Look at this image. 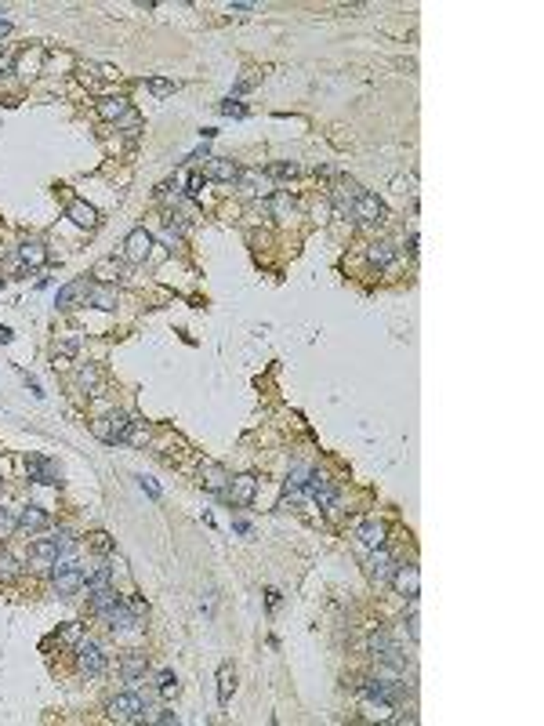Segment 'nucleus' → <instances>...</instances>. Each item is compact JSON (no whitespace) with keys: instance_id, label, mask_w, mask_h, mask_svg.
<instances>
[{"instance_id":"nucleus-1","label":"nucleus","mask_w":544,"mask_h":726,"mask_svg":"<svg viewBox=\"0 0 544 726\" xmlns=\"http://www.w3.org/2000/svg\"><path fill=\"white\" fill-rule=\"evenodd\" d=\"M131 414H123V410H113L109 418H99V422H91V432L106 439V444H127V432H131Z\"/></svg>"},{"instance_id":"nucleus-2","label":"nucleus","mask_w":544,"mask_h":726,"mask_svg":"<svg viewBox=\"0 0 544 726\" xmlns=\"http://www.w3.org/2000/svg\"><path fill=\"white\" fill-rule=\"evenodd\" d=\"M51 585L58 595H77L84 588V566L77 563H55L51 566Z\"/></svg>"},{"instance_id":"nucleus-3","label":"nucleus","mask_w":544,"mask_h":726,"mask_svg":"<svg viewBox=\"0 0 544 726\" xmlns=\"http://www.w3.org/2000/svg\"><path fill=\"white\" fill-rule=\"evenodd\" d=\"M109 719L116 722H142L145 719V701L138 693H116L109 701Z\"/></svg>"},{"instance_id":"nucleus-4","label":"nucleus","mask_w":544,"mask_h":726,"mask_svg":"<svg viewBox=\"0 0 544 726\" xmlns=\"http://www.w3.org/2000/svg\"><path fill=\"white\" fill-rule=\"evenodd\" d=\"M73 650H77V669L84 676H102L106 672V650L94 639H80Z\"/></svg>"},{"instance_id":"nucleus-5","label":"nucleus","mask_w":544,"mask_h":726,"mask_svg":"<svg viewBox=\"0 0 544 726\" xmlns=\"http://www.w3.org/2000/svg\"><path fill=\"white\" fill-rule=\"evenodd\" d=\"M392 588L396 595H406L410 603H418V592H421V574H418V566L413 563H396V571H392Z\"/></svg>"},{"instance_id":"nucleus-6","label":"nucleus","mask_w":544,"mask_h":726,"mask_svg":"<svg viewBox=\"0 0 544 726\" xmlns=\"http://www.w3.org/2000/svg\"><path fill=\"white\" fill-rule=\"evenodd\" d=\"M26 468H29V480H33V483H48V487L62 483V465L51 461V458L33 454V458H26Z\"/></svg>"},{"instance_id":"nucleus-7","label":"nucleus","mask_w":544,"mask_h":726,"mask_svg":"<svg viewBox=\"0 0 544 726\" xmlns=\"http://www.w3.org/2000/svg\"><path fill=\"white\" fill-rule=\"evenodd\" d=\"M196 476H200V487H204L207 494H221V497H226V490H229V472H226V465L204 461Z\"/></svg>"},{"instance_id":"nucleus-8","label":"nucleus","mask_w":544,"mask_h":726,"mask_svg":"<svg viewBox=\"0 0 544 726\" xmlns=\"http://www.w3.org/2000/svg\"><path fill=\"white\" fill-rule=\"evenodd\" d=\"M152 255V236L145 229H135L131 236L123 240V262L131 265H145V258Z\"/></svg>"},{"instance_id":"nucleus-9","label":"nucleus","mask_w":544,"mask_h":726,"mask_svg":"<svg viewBox=\"0 0 544 726\" xmlns=\"http://www.w3.org/2000/svg\"><path fill=\"white\" fill-rule=\"evenodd\" d=\"M392 571H396L392 552H389L385 545H381V549H370V556H367V578H370V581H389Z\"/></svg>"},{"instance_id":"nucleus-10","label":"nucleus","mask_w":544,"mask_h":726,"mask_svg":"<svg viewBox=\"0 0 544 726\" xmlns=\"http://www.w3.org/2000/svg\"><path fill=\"white\" fill-rule=\"evenodd\" d=\"M352 214H356L363 226H374V222H381V218H385V204H381L374 193H360L356 204H352Z\"/></svg>"},{"instance_id":"nucleus-11","label":"nucleus","mask_w":544,"mask_h":726,"mask_svg":"<svg viewBox=\"0 0 544 726\" xmlns=\"http://www.w3.org/2000/svg\"><path fill=\"white\" fill-rule=\"evenodd\" d=\"M87 287H91V280H87V276L70 280L66 287H58L55 305H58V309H77V302H84V305H87Z\"/></svg>"},{"instance_id":"nucleus-12","label":"nucleus","mask_w":544,"mask_h":726,"mask_svg":"<svg viewBox=\"0 0 544 726\" xmlns=\"http://www.w3.org/2000/svg\"><path fill=\"white\" fill-rule=\"evenodd\" d=\"M149 672V654L145 650H123V657H120V676L127 679V683H135V679H142Z\"/></svg>"},{"instance_id":"nucleus-13","label":"nucleus","mask_w":544,"mask_h":726,"mask_svg":"<svg viewBox=\"0 0 544 726\" xmlns=\"http://www.w3.org/2000/svg\"><path fill=\"white\" fill-rule=\"evenodd\" d=\"M254 494H258V480H254L250 472H243V476L229 480V490H226V497H229L233 505H250V501H254Z\"/></svg>"},{"instance_id":"nucleus-14","label":"nucleus","mask_w":544,"mask_h":726,"mask_svg":"<svg viewBox=\"0 0 544 726\" xmlns=\"http://www.w3.org/2000/svg\"><path fill=\"white\" fill-rule=\"evenodd\" d=\"M305 490H309V497L312 501H319L327 509V505H334L338 501V494H334V487H331V480L323 476V472H309V480H305Z\"/></svg>"},{"instance_id":"nucleus-15","label":"nucleus","mask_w":544,"mask_h":726,"mask_svg":"<svg viewBox=\"0 0 544 726\" xmlns=\"http://www.w3.org/2000/svg\"><path fill=\"white\" fill-rule=\"evenodd\" d=\"M356 538H360L363 549H381V545H385V538H389V523H385V519H367V523L356 530Z\"/></svg>"},{"instance_id":"nucleus-16","label":"nucleus","mask_w":544,"mask_h":726,"mask_svg":"<svg viewBox=\"0 0 544 726\" xmlns=\"http://www.w3.org/2000/svg\"><path fill=\"white\" fill-rule=\"evenodd\" d=\"M204 178H211V182H236L240 178V164L226 160V156H211L207 167H204Z\"/></svg>"},{"instance_id":"nucleus-17","label":"nucleus","mask_w":544,"mask_h":726,"mask_svg":"<svg viewBox=\"0 0 544 726\" xmlns=\"http://www.w3.org/2000/svg\"><path fill=\"white\" fill-rule=\"evenodd\" d=\"M116 283H99V280H91V287H87V305L94 309H116Z\"/></svg>"},{"instance_id":"nucleus-18","label":"nucleus","mask_w":544,"mask_h":726,"mask_svg":"<svg viewBox=\"0 0 544 726\" xmlns=\"http://www.w3.org/2000/svg\"><path fill=\"white\" fill-rule=\"evenodd\" d=\"M66 218L73 226H80V229H94V226H99V211H94L91 204H84V200H70Z\"/></svg>"},{"instance_id":"nucleus-19","label":"nucleus","mask_w":544,"mask_h":726,"mask_svg":"<svg viewBox=\"0 0 544 726\" xmlns=\"http://www.w3.org/2000/svg\"><path fill=\"white\" fill-rule=\"evenodd\" d=\"M48 512L44 509H37V505H26V509L18 512V530H26V534H40V530H48Z\"/></svg>"},{"instance_id":"nucleus-20","label":"nucleus","mask_w":544,"mask_h":726,"mask_svg":"<svg viewBox=\"0 0 544 726\" xmlns=\"http://www.w3.org/2000/svg\"><path fill=\"white\" fill-rule=\"evenodd\" d=\"M29 556H33V566H40V571L55 566V563H58V545H55V538H40V541H33Z\"/></svg>"},{"instance_id":"nucleus-21","label":"nucleus","mask_w":544,"mask_h":726,"mask_svg":"<svg viewBox=\"0 0 544 726\" xmlns=\"http://www.w3.org/2000/svg\"><path fill=\"white\" fill-rule=\"evenodd\" d=\"M127 109L131 106H127V99H120V94H106V99H99V106H94V113H99L102 120H109V123H116Z\"/></svg>"},{"instance_id":"nucleus-22","label":"nucleus","mask_w":544,"mask_h":726,"mask_svg":"<svg viewBox=\"0 0 544 726\" xmlns=\"http://www.w3.org/2000/svg\"><path fill=\"white\" fill-rule=\"evenodd\" d=\"M91 276L99 280V283H116L123 276V262L120 258H99L91 265Z\"/></svg>"},{"instance_id":"nucleus-23","label":"nucleus","mask_w":544,"mask_h":726,"mask_svg":"<svg viewBox=\"0 0 544 726\" xmlns=\"http://www.w3.org/2000/svg\"><path fill=\"white\" fill-rule=\"evenodd\" d=\"M360 193H363V189L352 182V178H338V185H334V204H338V211H352V204H356Z\"/></svg>"},{"instance_id":"nucleus-24","label":"nucleus","mask_w":544,"mask_h":726,"mask_svg":"<svg viewBox=\"0 0 544 726\" xmlns=\"http://www.w3.org/2000/svg\"><path fill=\"white\" fill-rule=\"evenodd\" d=\"M367 262H370L374 269H389V265L396 262V247H392V243H385V240L370 243V247H367Z\"/></svg>"},{"instance_id":"nucleus-25","label":"nucleus","mask_w":544,"mask_h":726,"mask_svg":"<svg viewBox=\"0 0 544 726\" xmlns=\"http://www.w3.org/2000/svg\"><path fill=\"white\" fill-rule=\"evenodd\" d=\"M265 211L276 218V222H287V218L294 214V197H291V193H272V200L265 204Z\"/></svg>"},{"instance_id":"nucleus-26","label":"nucleus","mask_w":544,"mask_h":726,"mask_svg":"<svg viewBox=\"0 0 544 726\" xmlns=\"http://www.w3.org/2000/svg\"><path fill=\"white\" fill-rule=\"evenodd\" d=\"M87 595H91V610L99 614V617H102V614H106L109 607H116L120 599H123V595H120V592H116L113 585H109V588H99V592H87Z\"/></svg>"},{"instance_id":"nucleus-27","label":"nucleus","mask_w":544,"mask_h":726,"mask_svg":"<svg viewBox=\"0 0 544 726\" xmlns=\"http://www.w3.org/2000/svg\"><path fill=\"white\" fill-rule=\"evenodd\" d=\"M233 686H236V672H233V665L226 661V665L218 669V705H229Z\"/></svg>"},{"instance_id":"nucleus-28","label":"nucleus","mask_w":544,"mask_h":726,"mask_svg":"<svg viewBox=\"0 0 544 726\" xmlns=\"http://www.w3.org/2000/svg\"><path fill=\"white\" fill-rule=\"evenodd\" d=\"M113 585V566H99V571H84V588L87 592H99V588H109Z\"/></svg>"},{"instance_id":"nucleus-29","label":"nucleus","mask_w":544,"mask_h":726,"mask_svg":"<svg viewBox=\"0 0 544 726\" xmlns=\"http://www.w3.org/2000/svg\"><path fill=\"white\" fill-rule=\"evenodd\" d=\"M18 262H22V265H44V262H48L44 243H37V240H33V243H22V247H18Z\"/></svg>"},{"instance_id":"nucleus-30","label":"nucleus","mask_w":544,"mask_h":726,"mask_svg":"<svg viewBox=\"0 0 544 726\" xmlns=\"http://www.w3.org/2000/svg\"><path fill=\"white\" fill-rule=\"evenodd\" d=\"M22 574V563L11 552H0V581H15Z\"/></svg>"},{"instance_id":"nucleus-31","label":"nucleus","mask_w":544,"mask_h":726,"mask_svg":"<svg viewBox=\"0 0 544 726\" xmlns=\"http://www.w3.org/2000/svg\"><path fill=\"white\" fill-rule=\"evenodd\" d=\"M15 530H18V516H15V509H4V505H0V541L11 538Z\"/></svg>"},{"instance_id":"nucleus-32","label":"nucleus","mask_w":544,"mask_h":726,"mask_svg":"<svg viewBox=\"0 0 544 726\" xmlns=\"http://www.w3.org/2000/svg\"><path fill=\"white\" fill-rule=\"evenodd\" d=\"M156 690L164 693V698H174V693H178V679H174L171 669H164V672L156 676Z\"/></svg>"},{"instance_id":"nucleus-33","label":"nucleus","mask_w":544,"mask_h":726,"mask_svg":"<svg viewBox=\"0 0 544 726\" xmlns=\"http://www.w3.org/2000/svg\"><path fill=\"white\" fill-rule=\"evenodd\" d=\"M91 549L99 552V556H109V552H113V538H109L106 530H99V534H91Z\"/></svg>"},{"instance_id":"nucleus-34","label":"nucleus","mask_w":544,"mask_h":726,"mask_svg":"<svg viewBox=\"0 0 544 726\" xmlns=\"http://www.w3.org/2000/svg\"><path fill=\"white\" fill-rule=\"evenodd\" d=\"M99 378H102V374H99V367H80L77 382H80L84 389H94V385H99Z\"/></svg>"},{"instance_id":"nucleus-35","label":"nucleus","mask_w":544,"mask_h":726,"mask_svg":"<svg viewBox=\"0 0 544 726\" xmlns=\"http://www.w3.org/2000/svg\"><path fill=\"white\" fill-rule=\"evenodd\" d=\"M80 639H84V636H80V625H77V621L66 625V628H62V636H58V643H66V647H77Z\"/></svg>"},{"instance_id":"nucleus-36","label":"nucleus","mask_w":544,"mask_h":726,"mask_svg":"<svg viewBox=\"0 0 544 726\" xmlns=\"http://www.w3.org/2000/svg\"><path fill=\"white\" fill-rule=\"evenodd\" d=\"M174 87H178L174 80H160V77H156V80H149V91L156 94V99H164V94H171Z\"/></svg>"},{"instance_id":"nucleus-37","label":"nucleus","mask_w":544,"mask_h":726,"mask_svg":"<svg viewBox=\"0 0 544 726\" xmlns=\"http://www.w3.org/2000/svg\"><path fill=\"white\" fill-rule=\"evenodd\" d=\"M269 175H272V178H294V175H298V164H272Z\"/></svg>"},{"instance_id":"nucleus-38","label":"nucleus","mask_w":544,"mask_h":726,"mask_svg":"<svg viewBox=\"0 0 544 726\" xmlns=\"http://www.w3.org/2000/svg\"><path fill=\"white\" fill-rule=\"evenodd\" d=\"M142 722H178V715L174 712H149L145 708V719Z\"/></svg>"},{"instance_id":"nucleus-39","label":"nucleus","mask_w":544,"mask_h":726,"mask_svg":"<svg viewBox=\"0 0 544 726\" xmlns=\"http://www.w3.org/2000/svg\"><path fill=\"white\" fill-rule=\"evenodd\" d=\"M418 625H421V621H418V607H410V617H406V632H410V639H413V643H418V636H421V632H418Z\"/></svg>"},{"instance_id":"nucleus-40","label":"nucleus","mask_w":544,"mask_h":726,"mask_svg":"<svg viewBox=\"0 0 544 726\" xmlns=\"http://www.w3.org/2000/svg\"><path fill=\"white\" fill-rule=\"evenodd\" d=\"M185 185H189V189H185L189 197H200V185H204V175H189V182H185Z\"/></svg>"},{"instance_id":"nucleus-41","label":"nucleus","mask_w":544,"mask_h":726,"mask_svg":"<svg viewBox=\"0 0 544 726\" xmlns=\"http://www.w3.org/2000/svg\"><path fill=\"white\" fill-rule=\"evenodd\" d=\"M116 123H120V128H138V113H135V109H127Z\"/></svg>"},{"instance_id":"nucleus-42","label":"nucleus","mask_w":544,"mask_h":726,"mask_svg":"<svg viewBox=\"0 0 544 726\" xmlns=\"http://www.w3.org/2000/svg\"><path fill=\"white\" fill-rule=\"evenodd\" d=\"M221 113H226V116H247V109L236 106V102H221Z\"/></svg>"},{"instance_id":"nucleus-43","label":"nucleus","mask_w":544,"mask_h":726,"mask_svg":"<svg viewBox=\"0 0 544 726\" xmlns=\"http://www.w3.org/2000/svg\"><path fill=\"white\" fill-rule=\"evenodd\" d=\"M77 349H80V341H77V338H66V341H62V356H73Z\"/></svg>"},{"instance_id":"nucleus-44","label":"nucleus","mask_w":544,"mask_h":726,"mask_svg":"<svg viewBox=\"0 0 544 726\" xmlns=\"http://www.w3.org/2000/svg\"><path fill=\"white\" fill-rule=\"evenodd\" d=\"M138 483H142V490H145V494H149V497H160V487H156V483H152V480H145V476H142V480H138Z\"/></svg>"},{"instance_id":"nucleus-45","label":"nucleus","mask_w":544,"mask_h":726,"mask_svg":"<svg viewBox=\"0 0 544 726\" xmlns=\"http://www.w3.org/2000/svg\"><path fill=\"white\" fill-rule=\"evenodd\" d=\"M8 29H11V26H8L4 18H0V37H4V33H8Z\"/></svg>"}]
</instances>
